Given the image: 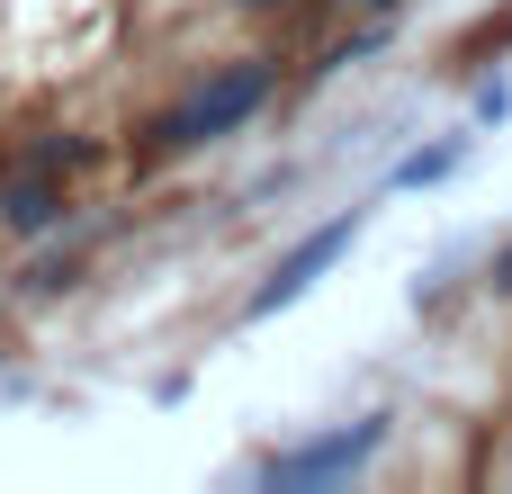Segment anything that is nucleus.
Returning <instances> with one entry per match:
<instances>
[{
	"mask_svg": "<svg viewBox=\"0 0 512 494\" xmlns=\"http://www.w3.org/2000/svg\"><path fill=\"white\" fill-rule=\"evenodd\" d=\"M495 279H504V288H512V252H504V270H495Z\"/></svg>",
	"mask_w": 512,
	"mask_h": 494,
	"instance_id": "6",
	"label": "nucleus"
},
{
	"mask_svg": "<svg viewBox=\"0 0 512 494\" xmlns=\"http://www.w3.org/2000/svg\"><path fill=\"white\" fill-rule=\"evenodd\" d=\"M378 441H387V414H360L351 432H324V441H306V450L270 459V486H333V477H351Z\"/></svg>",
	"mask_w": 512,
	"mask_h": 494,
	"instance_id": "2",
	"label": "nucleus"
},
{
	"mask_svg": "<svg viewBox=\"0 0 512 494\" xmlns=\"http://www.w3.org/2000/svg\"><path fill=\"white\" fill-rule=\"evenodd\" d=\"M459 162H468V144L450 135V144H432V153H414V162L396 171V189H423V180H441V171H459Z\"/></svg>",
	"mask_w": 512,
	"mask_h": 494,
	"instance_id": "5",
	"label": "nucleus"
},
{
	"mask_svg": "<svg viewBox=\"0 0 512 494\" xmlns=\"http://www.w3.org/2000/svg\"><path fill=\"white\" fill-rule=\"evenodd\" d=\"M369 9H378V0H369Z\"/></svg>",
	"mask_w": 512,
	"mask_h": 494,
	"instance_id": "7",
	"label": "nucleus"
},
{
	"mask_svg": "<svg viewBox=\"0 0 512 494\" xmlns=\"http://www.w3.org/2000/svg\"><path fill=\"white\" fill-rule=\"evenodd\" d=\"M270 81H279L270 63H234V72H216L189 108H171V117H162V144H216V135H234V126L270 99Z\"/></svg>",
	"mask_w": 512,
	"mask_h": 494,
	"instance_id": "1",
	"label": "nucleus"
},
{
	"mask_svg": "<svg viewBox=\"0 0 512 494\" xmlns=\"http://www.w3.org/2000/svg\"><path fill=\"white\" fill-rule=\"evenodd\" d=\"M54 207H63V198H54L45 180H27V189H9V225H18V234H45V225H54Z\"/></svg>",
	"mask_w": 512,
	"mask_h": 494,
	"instance_id": "4",
	"label": "nucleus"
},
{
	"mask_svg": "<svg viewBox=\"0 0 512 494\" xmlns=\"http://www.w3.org/2000/svg\"><path fill=\"white\" fill-rule=\"evenodd\" d=\"M351 234H360V216H333L324 234H306V243H297V252H288V261H279L261 288H252V315H279L288 297H306V288H315V279H324V270L351 252Z\"/></svg>",
	"mask_w": 512,
	"mask_h": 494,
	"instance_id": "3",
	"label": "nucleus"
}]
</instances>
